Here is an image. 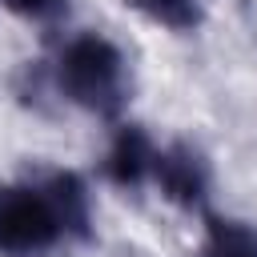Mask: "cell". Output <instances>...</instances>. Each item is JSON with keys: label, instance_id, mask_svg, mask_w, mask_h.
Returning a JSON list of instances; mask_svg holds the SVG:
<instances>
[{"label": "cell", "instance_id": "1", "mask_svg": "<svg viewBox=\"0 0 257 257\" xmlns=\"http://www.w3.org/2000/svg\"><path fill=\"white\" fill-rule=\"evenodd\" d=\"M56 84L72 104L112 120L128 100V64H124V56L112 40L84 32V36H76L60 48Z\"/></svg>", "mask_w": 257, "mask_h": 257}, {"label": "cell", "instance_id": "2", "mask_svg": "<svg viewBox=\"0 0 257 257\" xmlns=\"http://www.w3.org/2000/svg\"><path fill=\"white\" fill-rule=\"evenodd\" d=\"M64 237L60 217L40 181L28 185H0V253H40Z\"/></svg>", "mask_w": 257, "mask_h": 257}, {"label": "cell", "instance_id": "3", "mask_svg": "<svg viewBox=\"0 0 257 257\" xmlns=\"http://www.w3.org/2000/svg\"><path fill=\"white\" fill-rule=\"evenodd\" d=\"M153 181L161 185V193L173 205L201 209L205 197H209V185H213V169H209V161H205L201 149H193L189 141H177L169 149H157V157H153Z\"/></svg>", "mask_w": 257, "mask_h": 257}, {"label": "cell", "instance_id": "4", "mask_svg": "<svg viewBox=\"0 0 257 257\" xmlns=\"http://www.w3.org/2000/svg\"><path fill=\"white\" fill-rule=\"evenodd\" d=\"M153 157H157V145L149 141V133L141 124H120V133L104 157V177L120 189H137L153 177Z\"/></svg>", "mask_w": 257, "mask_h": 257}, {"label": "cell", "instance_id": "5", "mask_svg": "<svg viewBox=\"0 0 257 257\" xmlns=\"http://www.w3.org/2000/svg\"><path fill=\"white\" fill-rule=\"evenodd\" d=\"M40 185H44V193H48L56 217H60L64 237L88 241V233H92V209H88V189H84V181H80L76 173L56 169V173H44Z\"/></svg>", "mask_w": 257, "mask_h": 257}, {"label": "cell", "instance_id": "6", "mask_svg": "<svg viewBox=\"0 0 257 257\" xmlns=\"http://www.w3.org/2000/svg\"><path fill=\"white\" fill-rule=\"evenodd\" d=\"M201 257H257V229L237 217H205Z\"/></svg>", "mask_w": 257, "mask_h": 257}, {"label": "cell", "instance_id": "7", "mask_svg": "<svg viewBox=\"0 0 257 257\" xmlns=\"http://www.w3.org/2000/svg\"><path fill=\"white\" fill-rule=\"evenodd\" d=\"M133 4L149 20H157V24L173 28V32H193L201 24V16H205L201 0H133Z\"/></svg>", "mask_w": 257, "mask_h": 257}, {"label": "cell", "instance_id": "8", "mask_svg": "<svg viewBox=\"0 0 257 257\" xmlns=\"http://www.w3.org/2000/svg\"><path fill=\"white\" fill-rule=\"evenodd\" d=\"M4 8H12L16 16L24 20H40V24H52L68 12V0H0Z\"/></svg>", "mask_w": 257, "mask_h": 257}]
</instances>
